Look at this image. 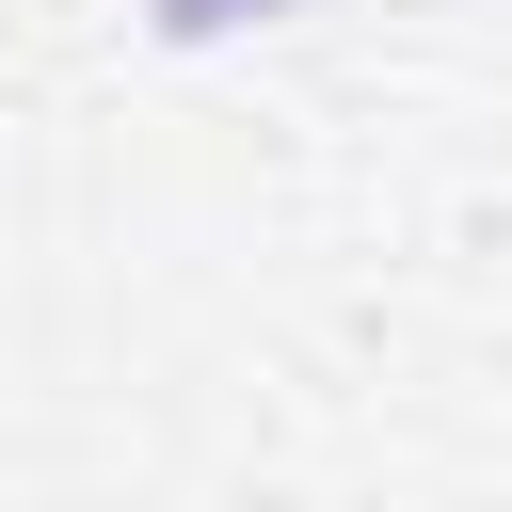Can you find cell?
<instances>
[{
	"label": "cell",
	"instance_id": "obj_1",
	"mask_svg": "<svg viewBox=\"0 0 512 512\" xmlns=\"http://www.w3.org/2000/svg\"><path fill=\"white\" fill-rule=\"evenodd\" d=\"M160 32H240V16H272V0H144Z\"/></svg>",
	"mask_w": 512,
	"mask_h": 512
}]
</instances>
